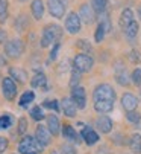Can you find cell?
Masks as SVG:
<instances>
[{
  "instance_id": "f546056e",
  "label": "cell",
  "mask_w": 141,
  "mask_h": 154,
  "mask_svg": "<svg viewBox=\"0 0 141 154\" xmlns=\"http://www.w3.org/2000/svg\"><path fill=\"white\" fill-rule=\"evenodd\" d=\"M15 26H17V29L20 31V32H23L28 26H29V20H28V15H20L18 18H17V21H15Z\"/></svg>"
},
{
  "instance_id": "5bb4252c",
  "label": "cell",
  "mask_w": 141,
  "mask_h": 154,
  "mask_svg": "<svg viewBox=\"0 0 141 154\" xmlns=\"http://www.w3.org/2000/svg\"><path fill=\"white\" fill-rule=\"evenodd\" d=\"M47 130L50 131L52 136H59L61 133V124H59V118L56 115H47Z\"/></svg>"
},
{
  "instance_id": "7402d4cb",
  "label": "cell",
  "mask_w": 141,
  "mask_h": 154,
  "mask_svg": "<svg viewBox=\"0 0 141 154\" xmlns=\"http://www.w3.org/2000/svg\"><path fill=\"white\" fill-rule=\"evenodd\" d=\"M31 85L34 89H46L47 85V78L43 72H38L32 76V81H31Z\"/></svg>"
},
{
  "instance_id": "ab89813d",
  "label": "cell",
  "mask_w": 141,
  "mask_h": 154,
  "mask_svg": "<svg viewBox=\"0 0 141 154\" xmlns=\"http://www.w3.org/2000/svg\"><path fill=\"white\" fill-rule=\"evenodd\" d=\"M53 49H52V52H50V60L53 61V60H56V55H58V52H59V49H61V41H55L53 43Z\"/></svg>"
},
{
  "instance_id": "7dc6e473",
  "label": "cell",
  "mask_w": 141,
  "mask_h": 154,
  "mask_svg": "<svg viewBox=\"0 0 141 154\" xmlns=\"http://www.w3.org/2000/svg\"><path fill=\"white\" fill-rule=\"evenodd\" d=\"M50 154H59V152H58V151H52Z\"/></svg>"
},
{
  "instance_id": "52a82bcc",
  "label": "cell",
  "mask_w": 141,
  "mask_h": 154,
  "mask_svg": "<svg viewBox=\"0 0 141 154\" xmlns=\"http://www.w3.org/2000/svg\"><path fill=\"white\" fill-rule=\"evenodd\" d=\"M81 28H82V21H81L79 15L76 12H70L67 15V18H65V29H67V32L75 35V34H78L81 31Z\"/></svg>"
},
{
  "instance_id": "484cf974",
  "label": "cell",
  "mask_w": 141,
  "mask_h": 154,
  "mask_svg": "<svg viewBox=\"0 0 141 154\" xmlns=\"http://www.w3.org/2000/svg\"><path fill=\"white\" fill-rule=\"evenodd\" d=\"M129 146L134 154H141V136L140 134H132L129 139Z\"/></svg>"
},
{
  "instance_id": "8992f818",
  "label": "cell",
  "mask_w": 141,
  "mask_h": 154,
  "mask_svg": "<svg viewBox=\"0 0 141 154\" xmlns=\"http://www.w3.org/2000/svg\"><path fill=\"white\" fill-rule=\"evenodd\" d=\"M2 93L5 96L6 101H14L17 96V84L14 82V79L11 76H6L5 79H2Z\"/></svg>"
},
{
  "instance_id": "ac0fdd59",
  "label": "cell",
  "mask_w": 141,
  "mask_h": 154,
  "mask_svg": "<svg viewBox=\"0 0 141 154\" xmlns=\"http://www.w3.org/2000/svg\"><path fill=\"white\" fill-rule=\"evenodd\" d=\"M8 73H9V76L14 81H18L20 84H25L28 81V72L20 69V67H9L8 69Z\"/></svg>"
},
{
  "instance_id": "9c48e42d",
  "label": "cell",
  "mask_w": 141,
  "mask_h": 154,
  "mask_svg": "<svg viewBox=\"0 0 141 154\" xmlns=\"http://www.w3.org/2000/svg\"><path fill=\"white\" fill-rule=\"evenodd\" d=\"M72 99H73V102L76 104L78 108H81V110L85 108V105H87V93H85L84 87H81V85L73 87L72 89Z\"/></svg>"
},
{
  "instance_id": "83f0119b",
  "label": "cell",
  "mask_w": 141,
  "mask_h": 154,
  "mask_svg": "<svg viewBox=\"0 0 141 154\" xmlns=\"http://www.w3.org/2000/svg\"><path fill=\"white\" fill-rule=\"evenodd\" d=\"M14 124V116L12 115H3L0 116V130H8Z\"/></svg>"
},
{
  "instance_id": "1f68e13d",
  "label": "cell",
  "mask_w": 141,
  "mask_h": 154,
  "mask_svg": "<svg viewBox=\"0 0 141 154\" xmlns=\"http://www.w3.org/2000/svg\"><path fill=\"white\" fill-rule=\"evenodd\" d=\"M105 35H106V31H105L103 25H102V23H99V25H97V28H96V32H94V40H96V43L103 41Z\"/></svg>"
},
{
  "instance_id": "c3c4849f",
  "label": "cell",
  "mask_w": 141,
  "mask_h": 154,
  "mask_svg": "<svg viewBox=\"0 0 141 154\" xmlns=\"http://www.w3.org/2000/svg\"><path fill=\"white\" fill-rule=\"evenodd\" d=\"M62 2H64V3H65V5H67V3H68V0H62Z\"/></svg>"
},
{
  "instance_id": "3957f363",
  "label": "cell",
  "mask_w": 141,
  "mask_h": 154,
  "mask_svg": "<svg viewBox=\"0 0 141 154\" xmlns=\"http://www.w3.org/2000/svg\"><path fill=\"white\" fill-rule=\"evenodd\" d=\"M93 101H115V90L109 84H99L93 92Z\"/></svg>"
},
{
  "instance_id": "ee69618b",
  "label": "cell",
  "mask_w": 141,
  "mask_h": 154,
  "mask_svg": "<svg viewBox=\"0 0 141 154\" xmlns=\"http://www.w3.org/2000/svg\"><path fill=\"white\" fill-rule=\"evenodd\" d=\"M5 41H6V32L0 29V43H5Z\"/></svg>"
},
{
  "instance_id": "4fadbf2b",
  "label": "cell",
  "mask_w": 141,
  "mask_h": 154,
  "mask_svg": "<svg viewBox=\"0 0 141 154\" xmlns=\"http://www.w3.org/2000/svg\"><path fill=\"white\" fill-rule=\"evenodd\" d=\"M81 136H82L84 142H85L87 145H90V146L99 142V134H97V131H96V130H93L91 127H84Z\"/></svg>"
},
{
  "instance_id": "681fc988",
  "label": "cell",
  "mask_w": 141,
  "mask_h": 154,
  "mask_svg": "<svg viewBox=\"0 0 141 154\" xmlns=\"http://www.w3.org/2000/svg\"><path fill=\"white\" fill-rule=\"evenodd\" d=\"M140 99H141V90H140Z\"/></svg>"
},
{
  "instance_id": "bcb514c9",
  "label": "cell",
  "mask_w": 141,
  "mask_h": 154,
  "mask_svg": "<svg viewBox=\"0 0 141 154\" xmlns=\"http://www.w3.org/2000/svg\"><path fill=\"white\" fill-rule=\"evenodd\" d=\"M18 2H20V3H25V2H28V0H18Z\"/></svg>"
},
{
  "instance_id": "ba28073f",
  "label": "cell",
  "mask_w": 141,
  "mask_h": 154,
  "mask_svg": "<svg viewBox=\"0 0 141 154\" xmlns=\"http://www.w3.org/2000/svg\"><path fill=\"white\" fill-rule=\"evenodd\" d=\"M47 8H49V12H50L52 17L62 18L64 14H65L67 5L62 2V0H47Z\"/></svg>"
},
{
  "instance_id": "cb8c5ba5",
  "label": "cell",
  "mask_w": 141,
  "mask_h": 154,
  "mask_svg": "<svg viewBox=\"0 0 141 154\" xmlns=\"http://www.w3.org/2000/svg\"><path fill=\"white\" fill-rule=\"evenodd\" d=\"M123 32H125V35H126V38H128L129 41H134L135 37H137V34H138V21L134 20L128 28L123 29Z\"/></svg>"
},
{
  "instance_id": "603a6c76",
  "label": "cell",
  "mask_w": 141,
  "mask_h": 154,
  "mask_svg": "<svg viewBox=\"0 0 141 154\" xmlns=\"http://www.w3.org/2000/svg\"><path fill=\"white\" fill-rule=\"evenodd\" d=\"M62 134L64 137L68 140V142H73V143H79V136L76 133V130L73 127H70V125H65L64 130H62Z\"/></svg>"
},
{
  "instance_id": "836d02e7",
  "label": "cell",
  "mask_w": 141,
  "mask_h": 154,
  "mask_svg": "<svg viewBox=\"0 0 141 154\" xmlns=\"http://www.w3.org/2000/svg\"><path fill=\"white\" fill-rule=\"evenodd\" d=\"M126 118H128V121L132 122V124H140V122H141V115L137 112V110L128 112V113H126Z\"/></svg>"
},
{
  "instance_id": "e575fe53",
  "label": "cell",
  "mask_w": 141,
  "mask_h": 154,
  "mask_svg": "<svg viewBox=\"0 0 141 154\" xmlns=\"http://www.w3.org/2000/svg\"><path fill=\"white\" fill-rule=\"evenodd\" d=\"M43 105L46 107V108H50V110H55V112H59V102L56 101V99H46L44 102H43Z\"/></svg>"
},
{
  "instance_id": "6da1fadb",
  "label": "cell",
  "mask_w": 141,
  "mask_h": 154,
  "mask_svg": "<svg viewBox=\"0 0 141 154\" xmlns=\"http://www.w3.org/2000/svg\"><path fill=\"white\" fill-rule=\"evenodd\" d=\"M62 28L56 23H50L43 28L41 34V48H49L55 41H61L62 38Z\"/></svg>"
},
{
  "instance_id": "2e32d148",
  "label": "cell",
  "mask_w": 141,
  "mask_h": 154,
  "mask_svg": "<svg viewBox=\"0 0 141 154\" xmlns=\"http://www.w3.org/2000/svg\"><path fill=\"white\" fill-rule=\"evenodd\" d=\"M122 105L126 112H132V110H137V105H138V98L132 93H125L122 96Z\"/></svg>"
},
{
  "instance_id": "d4e9b609",
  "label": "cell",
  "mask_w": 141,
  "mask_h": 154,
  "mask_svg": "<svg viewBox=\"0 0 141 154\" xmlns=\"http://www.w3.org/2000/svg\"><path fill=\"white\" fill-rule=\"evenodd\" d=\"M34 101H35V93H34V92H31V90H28V92H25V93L21 95L18 105H20L21 108H28V105H29V104H32Z\"/></svg>"
},
{
  "instance_id": "f1b7e54d",
  "label": "cell",
  "mask_w": 141,
  "mask_h": 154,
  "mask_svg": "<svg viewBox=\"0 0 141 154\" xmlns=\"http://www.w3.org/2000/svg\"><path fill=\"white\" fill-rule=\"evenodd\" d=\"M9 11H8V0H0V23H5L8 20Z\"/></svg>"
},
{
  "instance_id": "f6af8a7d",
  "label": "cell",
  "mask_w": 141,
  "mask_h": 154,
  "mask_svg": "<svg viewBox=\"0 0 141 154\" xmlns=\"http://www.w3.org/2000/svg\"><path fill=\"white\" fill-rule=\"evenodd\" d=\"M108 152V149L105 148V146H100L99 149H97V154H106Z\"/></svg>"
},
{
  "instance_id": "b9f144b4",
  "label": "cell",
  "mask_w": 141,
  "mask_h": 154,
  "mask_svg": "<svg viewBox=\"0 0 141 154\" xmlns=\"http://www.w3.org/2000/svg\"><path fill=\"white\" fill-rule=\"evenodd\" d=\"M129 60H131L132 63H140V60H141V58H140V52L135 51V49L131 51V52H129Z\"/></svg>"
},
{
  "instance_id": "8fae6325",
  "label": "cell",
  "mask_w": 141,
  "mask_h": 154,
  "mask_svg": "<svg viewBox=\"0 0 141 154\" xmlns=\"http://www.w3.org/2000/svg\"><path fill=\"white\" fill-rule=\"evenodd\" d=\"M35 139L43 145V146H49L52 143V134L44 125H38L35 128Z\"/></svg>"
},
{
  "instance_id": "4dcf8cb0",
  "label": "cell",
  "mask_w": 141,
  "mask_h": 154,
  "mask_svg": "<svg viewBox=\"0 0 141 154\" xmlns=\"http://www.w3.org/2000/svg\"><path fill=\"white\" fill-rule=\"evenodd\" d=\"M31 116H32L34 121H43V119L46 118V115H44V112H43V108H41L40 105H35V107L31 110Z\"/></svg>"
},
{
  "instance_id": "7bdbcfd3",
  "label": "cell",
  "mask_w": 141,
  "mask_h": 154,
  "mask_svg": "<svg viewBox=\"0 0 141 154\" xmlns=\"http://www.w3.org/2000/svg\"><path fill=\"white\" fill-rule=\"evenodd\" d=\"M8 145H9L8 139H6V137H3V136H0V154H2V152H5V151H6Z\"/></svg>"
},
{
  "instance_id": "277c9868",
  "label": "cell",
  "mask_w": 141,
  "mask_h": 154,
  "mask_svg": "<svg viewBox=\"0 0 141 154\" xmlns=\"http://www.w3.org/2000/svg\"><path fill=\"white\" fill-rule=\"evenodd\" d=\"M93 64H94V60L88 54H84V52L82 54H78L73 58V69H76L81 73L90 72L93 69Z\"/></svg>"
},
{
  "instance_id": "7c38bea8",
  "label": "cell",
  "mask_w": 141,
  "mask_h": 154,
  "mask_svg": "<svg viewBox=\"0 0 141 154\" xmlns=\"http://www.w3.org/2000/svg\"><path fill=\"white\" fill-rule=\"evenodd\" d=\"M61 110L64 112V115L68 116V118H75L76 113H78V107H76V104L73 102L72 98H64L61 101Z\"/></svg>"
},
{
  "instance_id": "60d3db41",
  "label": "cell",
  "mask_w": 141,
  "mask_h": 154,
  "mask_svg": "<svg viewBox=\"0 0 141 154\" xmlns=\"http://www.w3.org/2000/svg\"><path fill=\"white\" fill-rule=\"evenodd\" d=\"M99 23H102V25H103V28H105L106 34L111 31V21H109V17H108V15H103V17H102V20L99 21Z\"/></svg>"
},
{
  "instance_id": "f35d334b",
  "label": "cell",
  "mask_w": 141,
  "mask_h": 154,
  "mask_svg": "<svg viewBox=\"0 0 141 154\" xmlns=\"http://www.w3.org/2000/svg\"><path fill=\"white\" fill-rule=\"evenodd\" d=\"M78 48H79V49H82V51H85L84 54L91 52V46H90V43H88L87 40H79V41H78Z\"/></svg>"
},
{
  "instance_id": "d6a6232c",
  "label": "cell",
  "mask_w": 141,
  "mask_h": 154,
  "mask_svg": "<svg viewBox=\"0 0 141 154\" xmlns=\"http://www.w3.org/2000/svg\"><path fill=\"white\" fill-rule=\"evenodd\" d=\"M131 81L134 82V85L141 87V69H140V67L134 69V72H132V75H131Z\"/></svg>"
},
{
  "instance_id": "9a60e30c",
  "label": "cell",
  "mask_w": 141,
  "mask_h": 154,
  "mask_svg": "<svg viewBox=\"0 0 141 154\" xmlns=\"http://www.w3.org/2000/svg\"><path fill=\"white\" fill-rule=\"evenodd\" d=\"M115 79L120 85H128L129 84V75L126 72V67L122 63H117L115 64Z\"/></svg>"
},
{
  "instance_id": "8d00e7d4",
  "label": "cell",
  "mask_w": 141,
  "mask_h": 154,
  "mask_svg": "<svg viewBox=\"0 0 141 154\" xmlns=\"http://www.w3.org/2000/svg\"><path fill=\"white\" fill-rule=\"evenodd\" d=\"M81 75H82V73H81V72H78L76 69H73V70H72V81H70V87H72V89L79 84V81H81Z\"/></svg>"
},
{
  "instance_id": "d590c367",
  "label": "cell",
  "mask_w": 141,
  "mask_h": 154,
  "mask_svg": "<svg viewBox=\"0 0 141 154\" xmlns=\"http://www.w3.org/2000/svg\"><path fill=\"white\" fill-rule=\"evenodd\" d=\"M59 152L61 154H78L76 152V148L72 143H62L61 148H59Z\"/></svg>"
},
{
  "instance_id": "e0dca14e",
  "label": "cell",
  "mask_w": 141,
  "mask_h": 154,
  "mask_svg": "<svg viewBox=\"0 0 141 154\" xmlns=\"http://www.w3.org/2000/svg\"><path fill=\"white\" fill-rule=\"evenodd\" d=\"M112 125H114V124H112V119L108 118V116H100V118L96 121V128L100 130V133H105V134L111 133Z\"/></svg>"
},
{
  "instance_id": "d6986e66",
  "label": "cell",
  "mask_w": 141,
  "mask_h": 154,
  "mask_svg": "<svg viewBox=\"0 0 141 154\" xmlns=\"http://www.w3.org/2000/svg\"><path fill=\"white\" fill-rule=\"evenodd\" d=\"M31 12H32V17L35 20H41L43 18V15H44V3H43V0H32Z\"/></svg>"
},
{
  "instance_id": "4316f807",
  "label": "cell",
  "mask_w": 141,
  "mask_h": 154,
  "mask_svg": "<svg viewBox=\"0 0 141 154\" xmlns=\"http://www.w3.org/2000/svg\"><path fill=\"white\" fill-rule=\"evenodd\" d=\"M91 6L96 14H103L108 6V0H91Z\"/></svg>"
},
{
  "instance_id": "7a4b0ae2",
  "label": "cell",
  "mask_w": 141,
  "mask_h": 154,
  "mask_svg": "<svg viewBox=\"0 0 141 154\" xmlns=\"http://www.w3.org/2000/svg\"><path fill=\"white\" fill-rule=\"evenodd\" d=\"M43 145L35 139V136H25L18 143V152L20 154H41Z\"/></svg>"
},
{
  "instance_id": "ffe728a7",
  "label": "cell",
  "mask_w": 141,
  "mask_h": 154,
  "mask_svg": "<svg viewBox=\"0 0 141 154\" xmlns=\"http://www.w3.org/2000/svg\"><path fill=\"white\" fill-rule=\"evenodd\" d=\"M134 20H135V17H134V11H132L131 8H125L123 12H122V15H120V28H122V29L128 28Z\"/></svg>"
},
{
  "instance_id": "44dd1931",
  "label": "cell",
  "mask_w": 141,
  "mask_h": 154,
  "mask_svg": "<svg viewBox=\"0 0 141 154\" xmlns=\"http://www.w3.org/2000/svg\"><path fill=\"white\" fill-rule=\"evenodd\" d=\"M114 108V101H94V110L97 113H109Z\"/></svg>"
},
{
  "instance_id": "30bf717a",
  "label": "cell",
  "mask_w": 141,
  "mask_h": 154,
  "mask_svg": "<svg viewBox=\"0 0 141 154\" xmlns=\"http://www.w3.org/2000/svg\"><path fill=\"white\" fill-rule=\"evenodd\" d=\"M78 15H79L81 21H84V23H87V25L94 23V20H96V12H94L93 6L88 5V3H84L79 8V14Z\"/></svg>"
},
{
  "instance_id": "5b68a950",
  "label": "cell",
  "mask_w": 141,
  "mask_h": 154,
  "mask_svg": "<svg viewBox=\"0 0 141 154\" xmlns=\"http://www.w3.org/2000/svg\"><path fill=\"white\" fill-rule=\"evenodd\" d=\"M5 54L6 57L9 58H18L23 51H25V45H23V41L18 40V38H14V40H9V41H5Z\"/></svg>"
},
{
  "instance_id": "74e56055",
  "label": "cell",
  "mask_w": 141,
  "mask_h": 154,
  "mask_svg": "<svg viewBox=\"0 0 141 154\" xmlns=\"http://www.w3.org/2000/svg\"><path fill=\"white\" fill-rule=\"evenodd\" d=\"M26 130H28V121H26V118H20V121H18V133L23 134V133H26Z\"/></svg>"
}]
</instances>
